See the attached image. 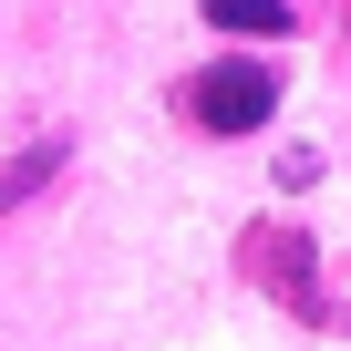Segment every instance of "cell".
<instances>
[{"label":"cell","instance_id":"cell-1","mask_svg":"<svg viewBox=\"0 0 351 351\" xmlns=\"http://www.w3.org/2000/svg\"><path fill=\"white\" fill-rule=\"evenodd\" d=\"M279 114V73L269 62H207L197 83H186V124H207V134H248V124H269Z\"/></svg>","mask_w":351,"mask_h":351},{"label":"cell","instance_id":"cell-2","mask_svg":"<svg viewBox=\"0 0 351 351\" xmlns=\"http://www.w3.org/2000/svg\"><path fill=\"white\" fill-rule=\"evenodd\" d=\"M238 258H248V279H269L300 320H320V310H330V300H320V279H310V238H300V228H258Z\"/></svg>","mask_w":351,"mask_h":351},{"label":"cell","instance_id":"cell-3","mask_svg":"<svg viewBox=\"0 0 351 351\" xmlns=\"http://www.w3.org/2000/svg\"><path fill=\"white\" fill-rule=\"evenodd\" d=\"M207 21H217V32H258V42H279L300 11H289V0H207Z\"/></svg>","mask_w":351,"mask_h":351},{"label":"cell","instance_id":"cell-4","mask_svg":"<svg viewBox=\"0 0 351 351\" xmlns=\"http://www.w3.org/2000/svg\"><path fill=\"white\" fill-rule=\"evenodd\" d=\"M52 165H62V134H42V145H21V155H11V176H0V197H11V207H32V197L52 186Z\"/></svg>","mask_w":351,"mask_h":351}]
</instances>
